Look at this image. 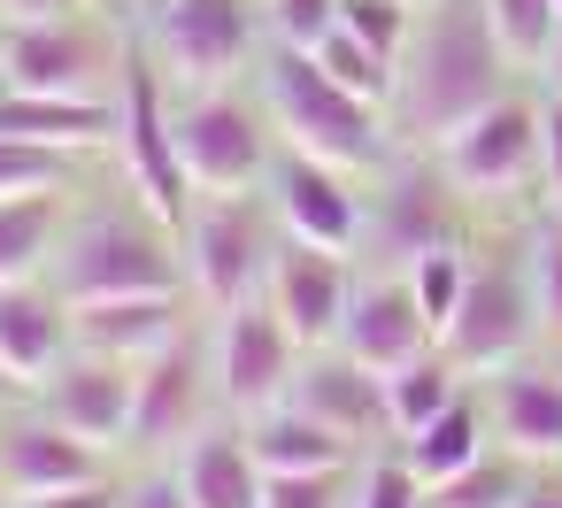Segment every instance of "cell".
Here are the masks:
<instances>
[{
  "instance_id": "6da1fadb",
  "label": "cell",
  "mask_w": 562,
  "mask_h": 508,
  "mask_svg": "<svg viewBox=\"0 0 562 508\" xmlns=\"http://www.w3.org/2000/svg\"><path fill=\"white\" fill-rule=\"evenodd\" d=\"M501 39L485 24L477 0H431V32L401 78V116L416 139H447L454 124H470L485 101H501Z\"/></svg>"
},
{
  "instance_id": "7a4b0ae2",
  "label": "cell",
  "mask_w": 562,
  "mask_h": 508,
  "mask_svg": "<svg viewBox=\"0 0 562 508\" xmlns=\"http://www.w3.org/2000/svg\"><path fill=\"white\" fill-rule=\"evenodd\" d=\"M262 93H270L278 132L293 139V155H316V162H331V170L378 162V147H385L378 101H362V93H347L339 78H324L316 55L278 47V63L262 70Z\"/></svg>"
},
{
  "instance_id": "3957f363",
  "label": "cell",
  "mask_w": 562,
  "mask_h": 508,
  "mask_svg": "<svg viewBox=\"0 0 562 508\" xmlns=\"http://www.w3.org/2000/svg\"><path fill=\"white\" fill-rule=\"evenodd\" d=\"M55 293L78 308V301H116V293H178V255L155 224H132V216H86L63 232L55 247Z\"/></svg>"
},
{
  "instance_id": "277c9868",
  "label": "cell",
  "mask_w": 562,
  "mask_h": 508,
  "mask_svg": "<svg viewBox=\"0 0 562 508\" xmlns=\"http://www.w3.org/2000/svg\"><path fill=\"white\" fill-rule=\"evenodd\" d=\"M116 147H124V178L147 201L155 224H186V162H178V124L162 101V78L147 63H124V101H116Z\"/></svg>"
},
{
  "instance_id": "5b68a950",
  "label": "cell",
  "mask_w": 562,
  "mask_h": 508,
  "mask_svg": "<svg viewBox=\"0 0 562 508\" xmlns=\"http://www.w3.org/2000/svg\"><path fill=\"white\" fill-rule=\"evenodd\" d=\"M170 124H178V162H186V178H193L201 193H247V185L270 170L262 124H255L224 86H201L193 101H178Z\"/></svg>"
},
{
  "instance_id": "8992f818",
  "label": "cell",
  "mask_w": 562,
  "mask_h": 508,
  "mask_svg": "<svg viewBox=\"0 0 562 508\" xmlns=\"http://www.w3.org/2000/svg\"><path fill=\"white\" fill-rule=\"evenodd\" d=\"M439 170L454 193H508L524 178H539V109L524 101H485L470 124H454L439 139Z\"/></svg>"
},
{
  "instance_id": "52a82bcc",
  "label": "cell",
  "mask_w": 562,
  "mask_h": 508,
  "mask_svg": "<svg viewBox=\"0 0 562 508\" xmlns=\"http://www.w3.org/2000/svg\"><path fill=\"white\" fill-rule=\"evenodd\" d=\"M531 324H539L531 278H516V270H470L454 316L439 324V354L454 370H508L516 347L531 339Z\"/></svg>"
},
{
  "instance_id": "ba28073f",
  "label": "cell",
  "mask_w": 562,
  "mask_h": 508,
  "mask_svg": "<svg viewBox=\"0 0 562 508\" xmlns=\"http://www.w3.org/2000/svg\"><path fill=\"white\" fill-rule=\"evenodd\" d=\"M293 354H301V339L285 331V316H278L270 301L247 293L239 308H224V331H216V385H224L232 408H247V416L278 408V400L293 393Z\"/></svg>"
},
{
  "instance_id": "9c48e42d",
  "label": "cell",
  "mask_w": 562,
  "mask_h": 508,
  "mask_svg": "<svg viewBox=\"0 0 562 508\" xmlns=\"http://www.w3.org/2000/svg\"><path fill=\"white\" fill-rule=\"evenodd\" d=\"M186 270H193V293L224 316L255 293V278L270 270L262 255V216L239 201V193H216L193 224H186Z\"/></svg>"
},
{
  "instance_id": "30bf717a",
  "label": "cell",
  "mask_w": 562,
  "mask_h": 508,
  "mask_svg": "<svg viewBox=\"0 0 562 508\" xmlns=\"http://www.w3.org/2000/svg\"><path fill=\"white\" fill-rule=\"evenodd\" d=\"M0 70L16 93H55V101H93L109 55L78 16H47V24H0Z\"/></svg>"
},
{
  "instance_id": "8fae6325",
  "label": "cell",
  "mask_w": 562,
  "mask_h": 508,
  "mask_svg": "<svg viewBox=\"0 0 562 508\" xmlns=\"http://www.w3.org/2000/svg\"><path fill=\"white\" fill-rule=\"evenodd\" d=\"M132 393H139V370L132 362H109V354H63L55 362V377L40 385V408L63 424V431H78V439H93L101 454L124 439L132 447Z\"/></svg>"
},
{
  "instance_id": "7c38bea8",
  "label": "cell",
  "mask_w": 562,
  "mask_h": 508,
  "mask_svg": "<svg viewBox=\"0 0 562 508\" xmlns=\"http://www.w3.org/2000/svg\"><path fill=\"white\" fill-rule=\"evenodd\" d=\"M155 47L162 63L201 93V86H224L247 55V0H155Z\"/></svg>"
},
{
  "instance_id": "4fadbf2b",
  "label": "cell",
  "mask_w": 562,
  "mask_h": 508,
  "mask_svg": "<svg viewBox=\"0 0 562 508\" xmlns=\"http://www.w3.org/2000/svg\"><path fill=\"white\" fill-rule=\"evenodd\" d=\"M270 308L285 316V331L301 347H339V324L355 308V285L339 270L331 247H308V239H285L270 255Z\"/></svg>"
},
{
  "instance_id": "5bb4252c",
  "label": "cell",
  "mask_w": 562,
  "mask_h": 508,
  "mask_svg": "<svg viewBox=\"0 0 562 508\" xmlns=\"http://www.w3.org/2000/svg\"><path fill=\"white\" fill-rule=\"evenodd\" d=\"M86 477H109L101 447L63 431L47 408L40 416H16L0 424V493L9 500H32V493H55V485H86Z\"/></svg>"
},
{
  "instance_id": "9a60e30c",
  "label": "cell",
  "mask_w": 562,
  "mask_h": 508,
  "mask_svg": "<svg viewBox=\"0 0 562 508\" xmlns=\"http://www.w3.org/2000/svg\"><path fill=\"white\" fill-rule=\"evenodd\" d=\"M170 339H186V301L178 293H116V301H78L70 308V347L109 354V362H147Z\"/></svg>"
},
{
  "instance_id": "2e32d148",
  "label": "cell",
  "mask_w": 562,
  "mask_h": 508,
  "mask_svg": "<svg viewBox=\"0 0 562 508\" xmlns=\"http://www.w3.org/2000/svg\"><path fill=\"white\" fill-rule=\"evenodd\" d=\"M270 193H278V224H285V239H308V247H331V255H347V247L362 239V208H355V193L339 185L331 162H316V155H285L278 178H270Z\"/></svg>"
},
{
  "instance_id": "e0dca14e",
  "label": "cell",
  "mask_w": 562,
  "mask_h": 508,
  "mask_svg": "<svg viewBox=\"0 0 562 508\" xmlns=\"http://www.w3.org/2000/svg\"><path fill=\"white\" fill-rule=\"evenodd\" d=\"M70 354V301L55 285H0V370L24 393H40L55 377V362Z\"/></svg>"
},
{
  "instance_id": "ac0fdd59",
  "label": "cell",
  "mask_w": 562,
  "mask_h": 508,
  "mask_svg": "<svg viewBox=\"0 0 562 508\" xmlns=\"http://www.w3.org/2000/svg\"><path fill=\"white\" fill-rule=\"evenodd\" d=\"M424 347H431V324H424V308H416L408 285H370V293H355V308H347V324H339V354H347V362H362L370 377H393V370L416 362Z\"/></svg>"
},
{
  "instance_id": "d6986e66",
  "label": "cell",
  "mask_w": 562,
  "mask_h": 508,
  "mask_svg": "<svg viewBox=\"0 0 562 508\" xmlns=\"http://www.w3.org/2000/svg\"><path fill=\"white\" fill-rule=\"evenodd\" d=\"M201 431V362L186 339H170L162 354L139 362V393H132V447H178Z\"/></svg>"
},
{
  "instance_id": "ffe728a7",
  "label": "cell",
  "mask_w": 562,
  "mask_h": 508,
  "mask_svg": "<svg viewBox=\"0 0 562 508\" xmlns=\"http://www.w3.org/2000/svg\"><path fill=\"white\" fill-rule=\"evenodd\" d=\"M0 139H24V147H101L116 139V109L93 93V101H55V93H0Z\"/></svg>"
},
{
  "instance_id": "44dd1931",
  "label": "cell",
  "mask_w": 562,
  "mask_h": 508,
  "mask_svg": "<svg viewBox=\"0 0 562 508\" xmlns=\"http://www.w3.org/2000/svg\"><path fill=\"white\" fill-rule=\"evenodd\" d=\"M493 424L524 462H562V377H539V370L493 377Z\"/></svg>"
},
{
  "instance_id": "7402d4cb",
  "label": "cell",
  "mask_w": 562,
  "mask_h": 508,
  "mask_svg": "<svg viewBox=\"0 0 562 508\" xmlns=\"http://www.w3.org/2000/svg\"><path fill=\"white\" fill-rule=\"evenodd\" d=\"M293 408H308L316 424H331L339 439H362L378 416H385V377H370L362 362H316L308 377H293V393H285Z\"/></svg>"
},
{
  "instance_id": "603a6c76",
  "label": "cell",
  "mask_w": 562,
  "mask_h": 508,
  "mask_svg": "<svg viewBox=\"0 0 562 508\" xmlns=\"http://www.w3.org/2000/svg\"><path fill=\"white\" fill-rule=\"evenodd\" d=\"M178 485H186L193 508H262V462H255V447L232 439V431H201V439L186 447Z\"/></svg>"
},
{
  "instance_id": "cb8c5ba5",
  "label": "cell",
  "mask_w": 562,
  "mask_h": 508,
  "mask_svg": "<svg viewBox=\"0 0 562 508\" xmlns=\"http://www.w3.org/2000/svg\"><path fill=\"white\" fill-rule=\"evenodd\" d=\"M247 447H255V462H262V470H339L355 439H339V431H331V424H316L308 408L278 400V408H262V424L247 431Z\"/></svg>"
},
{
  "instance_id": "d4e9b609",
  "label": "cell",
  "mask_w": 562,
  "mask_h": 508,
  "mask_svg": "<svg viewBox=\"0 0 562 508\" xmlns=\"http://www.w3.org/2000/svg\"><path fill=\"white\" fill-rule=\"evenodd\" d=\"M63 247V193H32V201H0V285H24L55 262Z\"/></svg>"
},
{
  "instance_id": "484cf974",
  "label": "cell",
  "mask_w": 562,
  "mask_h": 508,
  "mask_svg": "<svg viewBox=\"0 0 562 508\" xmlns=\"http://www.w3.org/2000/svg\"><path fill=\"white\" fill-rule=\"evenodd\" d=\"M401 454H408V470H416L424 485H439V477H454V470H470V462L485 454V416H477L470 400H447L431 424H416V431L401 439Z\"/></svg>"
},
{
  "instance_id": "4316f807",
  "label": "cell",
  "mask_w": 562,
  "mask_h": 508,
  "mask_svg": "<svg viewBox=\"0 0 562 508\" xmlns=\"http://www.w3.org/2000/svg\"><path fill=\"white\" fill-rule=\"evenodd\" d=\"M378 247H385V255H401V262H416V255H431V247H447V216H439V185H431L424 170H408V178H393V193H385V216H378Z\"/></svg>"
},
{
  "instance_id": "83f0119b",
  "label": "cell",
  "mask_w": 562,
  "mask_h": 508,
  "mask_svg": "<svg viewBox=\"0 0 562 508\" xmlns=\"http://www.w3.org/2000/svg\"><path fill=\"white\" fill-rule=\"evenodd\" d=\"M447 400H462V377H454V362L447 354H416V362H401L393 377H385V424L408 439L416 424H431Z\"/></svg>"
},
{
  "instance_id": "f1b7e54d",
  "label": "cell",
  "mask_w": 562,
  "mask_h": 508,
  "mask_svg": "<svg viewBox=\"0 0 562 508\" xmlns=\"http://www.w3.org/2000/svg\"><path fill=\"white\" fill-rule=\"evenodd\" d=\"M516 500H524V477L508 462H493V454H477L470 470L424 485V508H516Z\"/></svg>"
},
{
  "instance_id": "f546056e",
  "label": "cell",
  "mask_w": 562,
  "mask_h": 508,
  "mask_svg": "<svg viewBox=\"0 0 562 508\" xmlns=\"http://www.w3.org/2000/svg\"><path fill=\"white\" fill-rule=\"evenodd\" d=\"M485 9V24H493V39H501V55L508 63H547V39H554V0H477Z\"/></svg>"
},
{
  "instance_id": "4dcf8cb0",
  "label": "cell",
  "mask_w": 562,
  "mask_h": 508,
  "mask_svg": "<svg viewBox=\"0 0 562 508\" xmlns=\"http://www.w3.org/2000/svg\"><path fill=\"white\" fill-rule=\"evenodd\" d=\"M316 63H324V78H339L347 93H362V101H378V109H385V101H393V86H401V78H393V63H385L378 47H362L347 24L316 47Z\"/></svg>"
},
{
  "instance_id": "1f68e13d",
  "label": "cell",
  "mask_w": 562,
  "mask_h": 508,
  "mask_svg": "<svg viewBox=\"0 0 562 508\" xmlns=\"http://www.w3.org/2000/svg\"><path fill=\"white\" fill-rule=\"evenodd\" d=\"M63 185H70V155L63 147L0 139V201H32V193H63Z\"/></svg>"
},
{
  "instance_id": "d6a6232c",
  "label": "cell",
  "mask_w": 562,
  "mask_h": 508,
  "mask_svg": "<svg viewBox=\"0 0 562 508\" xmlns=\"http://www.w3.org/2000/svg\"><path fill=\"white\" fill-rule=\"evenodd\" d=\"M462 285H470V262H462L454 247H431V255H416V262H408V293H416V308H424V324H431V331L454 316Z\"/></svg>"
},
{
  "instance_id": "836d02e7",
  "label": "cell",
  "mask_w": 562,
  "mask_h": 508,
  "mask_svg": "<svg viewBox=\"0 0 562 508\" xmlns=\"http://www.w3.org/2000/svg\"><path fill=\"white\" fill-rule=\"evenodd\" d=\"M262 24L278 32V47L316 55V47L339 32V0H262Z\"/></svg>"
},
{
  "instance_id": "e575fe53",
  "label": "cell",
  "mask_w": 562,
  "mask_h": 508,
  "mask_svg": "<svg viewBox=\"0 0 562 508\" xmlns=\"http://www.w3.org/2000/svg\"><path fill=\"white\" fill-rule=\"evenodd\" d=\"M339 24H347L362 47H378L385 63L408 55V0H339Z\"/></svg>"
},
{
  "instance_id": "d590c367",
  "label": "cell",
  "mask_w": 562,
  "mask_h": 508,
  "mask_svg": "<svg viewBox=\"0 0 562 508\" xmlns=\"http://www.w3.org/2000/svg\"><path fill=\"white\" fill-rule=\"evenodd\" d=\"M262 508H339V470H262Z\"/></svg>"
},
{
  "instance_id": "8d00e7d4",
  "label": "cell",
  "mask_w": 562,
  "mask_h": 508,
  "mask_svg": "<svg viewBox=\"0 0 562 508\" xmlns=\"http://www.w3.org/2000/svg\"><path fill=\"white\" fill-rule=\"evenodd\" d=\"M355 508H424V477L408 470V454H385V462H370V470H362V493H355Z\"/></svg>"
},
{
  "instance_id": "74e56055",
  "label": "cell",
  "mask_w": 562,
  "mask_h": 508,
  "mask_svg": "<svg viewBox=\"0 0 562 508\" xmlns=\"http://www.w3.org/2000/svg\"><path fill=\"white\" fill-rule=\"evenodd\" d=\"M531 301H539V324L562 331V224L531 239Z\"/></svg>"
},
{
  "instance_id": "f35d334b",
  "label": "cell",
  "mask_w": 562,
  "mask_h": 508,
  "mask_svg": "<svg viewBox=\"0 0 562 508\" xmlns=\"http://www.w3.org/2000/svg\"><path fill=\"white\" fill-rule=\"evenodd\" d=\"M9 508H124V493L109 477H86V485H55V493H32V500H9Z\"/></svg>"
},
{
  "instance_id": "ab89813d",
  "label": "cell",
  "mask_w": 562,
  "mask_h": 508,
  "mask_svg": "<svg viewBox=\"0 0 562 508\" xmlns=\"http://www.w3.org/2000/svg\"><path fill=\"white\" fill-rule=\"evenodd\" d=\"M539 178L562 201V93H554V109H539Z\"/></svg>"
},
{
  "instance_id": "60d3db41",
  "label": "cell",
  "mask_w": 562,
  "mask_h": 508,
  "mask_svg": "<svg viewBox=\"0 0 562 508\" xmlns=\"http://www.w3.org/2000/svg\"><path fill=\"white\" fill-rule=\"evenodd\" d=\"M124 508H193V500H186V485H178V477H147V485H132V493H124Z\"/></svg>"
},
{
  "instance_id": "b9f144b4",
  "label": "cell",
  "mask_w": 562,
  "mask_h": 508,
  "mask_svg": "<svg viewBox=\"0 0 562 508\" xmlns=\"http://www.w3.org/2000/svg\"><path fill=\"white\" fill-rule=\"evenodd\" d=\"M47 16H78V0H0V24H47Z\"/></svg>"
},
{
  "instance_id": "7bdbcfd3",
  "label": "cell",
  "mask_w": 562,
  "mask_h": 508,
  "mask_svg": "<svg viewBox=\"0 0 562 508\" xmlns=\"http://www.w3.org/2000/svg\"><path fill=\"white\" fill-rule=\"evenodd\" d=\"M547 78H554V93H562V24H554V39H547Z\"/></svg>"
},
{
  "instance_id": "ee69618b",
  "label": "cell",
  "mask_w": 562,
  "mask_h": 508,
  "mask_svg": "<svg viewBox=\"0 0 562 508\" xmlns=\"http://www.w3.org/2000/svg\"><path fill=\"white\" fill-rule=\"evenodd\" d=\"M516 508H562V493H524Z\"/></svg>"
},
{
  "instance_id": "f6af8a7d",
  "label": "cell",
  "mask_w": 562,
  "mask_h": 508,
  "mask_svg": "<svg viewBox=\"0 0 562 508\" xmlns=\"http://www.w3.org/2000/svg\"><path fill=\"white\" fill-rule=\"evenodd\" d=\"M9 393H24V385H16V377H9V370H0V400H9Z\"/></svg>"
},
{
  "instance_id": "bcb514c9",
  "label": "cell",
  "mask_w": 562,
  "mask_h": 508,
  "mask_svg": "<svg viewBox=\"0 0 562 508\" xmlns=\"http://www.w3.org/2000/svg\"><path fill=\"white\" fill-rule=\"evenodd\" d=\"M0 93H9V70H0Z\"/></svg>"
},
{
  "instance_id": "7dc6e473",
  "label": "cell",
  "mask_w": 562,
  "mask_h": 508,
  "mask_svg": "<svg viewBox=\"0 0 562 508\" xmlns=\"http://www.w3.org/2000/svg\"><path fill=\"white\" fill-rule=\"evenodd\" d=\"M408 9H424V0H408Z\"/></svg>"
},
{
  "instance_id": "c3c4849f",
  "label": "cell",
  "mask_w": 562,
  "mask_h": 508,
  "mask_svg": "<svg viewBox=\"0 0 562 508\" xmlns=\"http://www.w3.org/2000/svg\"><path fill=\"white\" fill-rule=\"evenodd\" d=\"M554 16H562V0H554Z\"/></svg>"
}]
</instances>
